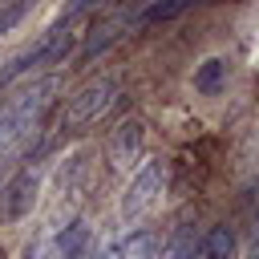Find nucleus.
I'll return each instance as SVG.
<instances>
[{"instance_id": "obj_1", "label": "nucleus", "mask_w": 259, "mask_h": 259, "mask_svg": "<svg viewBox=\"0 0 259 259\" xmlns=\"http://www.w3.org/2000/svg\"><path fill=\"white\" fill-rule=\"evenodd\" d=\"M53 93H57L53 81H36V85L20 89L16 97H8L0 105V162L24 154L32 146V138L40 134L45 113L53 105Z\"/></svg>"}, {"instance_id": "obj_2", "label": "nucleus", "mask_w": 259, "mask_h": 259, "mask_svg": "<svg viewBox=\"0 0 259 259\" xmlns=\"http://www.w3.org/2000/svg\"><path fill=\"white\" fill-rule=\"evenodd\" d=\"M89 16V4H77V8H69L53 28H45L40 32V40L32 45V49H24L20 57H12V65L0 73V85H12L16 77H28V73H40V69H49V65H65V57L73 53V45L85 36V28L89 24H81Z\"/></svg>"}, {"instance_id": "obj_3", "label": "nucleus", "mask_w": 259, "mask_h": 259, "mask_svg": "<svg viewBox=\"0 0 259 259\" xmlns=\"http://www.w3.org/2000/svg\"><path fill=\"white\" fill-rule=\"evenodd\" d=\"M117 101H121V81H117V77H93V81H85L81 89L69 93V101H65V109H61V130H65V134L89 130V125H97Z\"/></svg>"}, {"instance_id": "obj_4", "label": "nucleus", "mask_w": 259, "mask_h": 259, "mask_svg": "<svg viewBox=\"0 0 259 259\" xmlns=\"http://www.w3.org/2000/svg\"><path fill=\"white\" fill-rule=\"evenodd\" d=\"M162 186H166V170L158 158H146L134 174H130V186L121 194V219H142L146 210L158 206L162 198Z\"/></svg>"}, {"instance_id": "obj_5", "label": "nucleus", "mask_w": 259, "mask_h": 259, "mask_svg": "<svg viewBox=\"0 0 259 259\" xmlns=\"http://www.w3.org/2000/svg\"><path fill=\"white\" fill-rule=\"evenodd\" d=\"M85 247H89V223L85 219H69V223L49 227L28 247V259H81Z\"/></svg>"}, {"instance_id": "obj_6", "label": "nucleus", "mask_w": 259, "mask_h": 259, "mask_svg": "<svg viewBox=\"0 0 259 259\" xmlns=\"http://www.w3.org/2000/svg\"><path fill=\"white\" fill-rule=\"evenodd\" d=\"M36 186H40V166H24L0 194V219L4 223H16L32 210V198H36Z\"/></svg>"}, {"instance_id": "obj_7", "label": "nucleus", "mask_w": 259, "mask_h": 259, "mask_svg": "<svg viewBox=\"0 0 259 259\" xmlns=\"http://www.w3.org/2000/svg\"><path fill=\"white\" fill-rule=\"evenodd\" d=\"M235 227H227V223H214V227H206L186 251H182V259H235Z\"/></svg>"}, {"instance_id": "obj_8", "label": "nucleus", "mask_w": 259, "mask_h": 259, "mask_svg": "<svg viewBox=\"0 0 259 259\" xmlns=\"http://www.w3.org/2000/svg\"><path fill=\"white\" fill-rule=\"evenodd\" d=\"M138 158H142V121L138 117H125L113 130V138H109V162L113 166H130Z\"/></svg>"}, {"instance_id": "obj_9", "label": "nucleus", "mask_w": 259, "mask_h": 259, "mask_svg": "<svg viewBox=\"0 0 259 259\" xmlns=\"http://www.w3.org/2000/svg\"><path fill=\"white\" fill-rule=\"evenodd\" d=\"M154 247H158V239H154L150 231H134V235H121V239H113L109 247H101L97 259H150Z\"/></svg>"}, {"instance_id": "obj_10", "label": "nucleus", "mask_w": 259, "mask_h": 259, "mask_svg": "<svg viewBox=\"0 0 259 259\" xmlns=\"http://www.w3.org/2000/svg\"><path fill=\"white\" fill-rule=\"evenodd\" d=\"M223 81H227V57H210V61H202V65L194 69V89L206 93V97L219 93Z\"/></svg>"}, {"instance_id": "obj_11", "label": "nucleus", "mask_w": 259, "mask_h": 259, "mask_svg": "<svg viewBox=\"0 0 259 259\" xmlns=\"http://www.w3.org/2000/svg\"><path fill=\"white\" fill-rule=\"evenodd\" d=\"M190 4H182V0H170V4H150V8H142V12H134L130 16V28H146V24H162V20H174V16H182Z\"/></svg>"}, {"instance_id": "obj_12", "label": "nucleus", "mask_w": 259, "mask_h": 259, "mask_svg": "<svg viewBox=\"0 0 259 259\" xmlns=\"http://www.w3.org/2000/svg\"><path fill=\"white\" fill-rule=\"evenodd\" d=\"M24 12H28L24 4H8V8H0V32H8V28H12V24L24 16Z\"/></svg>"}, {"instance_id": "obj_13", "label": "nucleus", "mask_w": 259, "mask_h": 259, "mask_svg": "<svg viewBox=\"0 0 259 259\" xmlns=\"http://www.w3.org/2000/svg\"><path fill=\"white\" fill-rule=\"evenodd\" d=\"M150 259H154V255H150Z\"/></svg>"}]
</instances>
